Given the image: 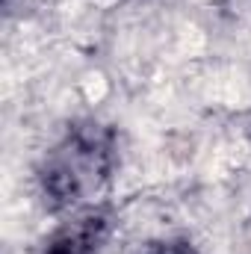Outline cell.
I'll return each instance as SVG.
<instances>
[{"instance_id":"1","label":"cell","mask_w":251,"mask_h":254,"mask_svg":"<svg viewBox=\"0 0 251 254\" xmlns=\"http://www.w3.org/2000/svg\"><path fill=\"white\" fill-rule=\"evenodd\" d=\"M216 95L228 104V107H251V80L237 74V71H228L222 80H216Z\"/></svg>"},{"instance_id":"2","label":"cell","mask_w":251,"mask_h":254,"mask_svg":"<svg viewBox=\"0 0 251 254\" xmlns=\"http://www.w3.org/2000/svg\"><path fill=\"white\" fill-rule=\"evenodd\" d=\"M178 42H181V51L192 57V54H201V51H204L207 36H204L195 24H184V27H181V33H178Z\"/></svg>"},{"instance_id":"3","label":"cell","mask_w":251,"mask_h":254,"mask_svg":"<svg viewBox=\"0 0 251 254\" xmlns=\"http://www.w3.org/2000/svg\"><path fill=\"white\" fill-rule=\"evenodd\" d=\"M83 92H86V98H89L92 104L104 101V98H107V80H104V74H86Z\"/></svg>"}]
</instances>
